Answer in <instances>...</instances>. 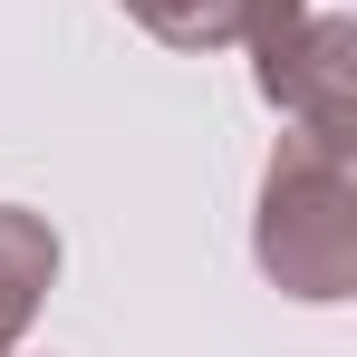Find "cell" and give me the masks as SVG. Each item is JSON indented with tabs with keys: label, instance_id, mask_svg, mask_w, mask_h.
Wrapping results in <instances>:
<instances>
[{
	"label": "cell",
	"instance_id": "4",
	"mask_svg": "<svg viewBox=\"0 0 357 357\" xmlns=\"http://www.w3.org/2000/svg\"><path fill=\"white\" fill-rule=\"evenodd\" d=\"M135 29H155L165 49H222L241 39V0H116Z\"/></svg>",
	"mask_w": 357,
	"mask_h": 357
},
{
	"label": "cell",
	"instance_id": "5",
	"mask_svg": "<svg viewBox=\"0 0 357 357\" xmlns=\"http://www.w3.org/2000/svg\"><path fill=\"white\" fill-rule=\"evenodd\" d=\"M0 357H10V348H0Z\"/></svg>",
	"mask_w": 357,
	"mask_h": 357
},
{
	"label": "cell",
	"instance_id": "3",
	"mask_svg": "<svg viewBox=\"0 0 357 357\" xmlns=\"http://www.w3.org/2000/svg\"><path fill=\"white\" fill-rule=\"evenodd\" d=\"M59 280V232L20 203H0V348H20V328L39 319V299Z\"/></svg>",
	"mask_w": 357,
	"mask_h": 357
},
{
	"label": "cell",
	"instance_id": "1",
	"mask_svg": "<svg viewBox=\"0 0 357 357\" xmlns=\"http://www.w3.org/2000/svg\"><path fill=\"white\" fill-rule=\"evenodd\" d=\"M251 251L309 309L357 290V135H319V126L280 135L251 213Z\"/></svg>",
	"mask_w": 357,
	"mask_h": 357
},
{
	"label": "cell",
	"instance_id": "2",
	"mask_svg": "<svg viewBox=\"0 0 357 357\" xmlns=\"http://www.w3.org/2000/svg\"><path fill=\"white\" fill-rule=\"evenodd\" d=\"M251 87L290 126L357 135V20L338 0H241Z\"/></svg>",
	"mask_w": 357,
	"mask_h": 357
}]
</instances>
